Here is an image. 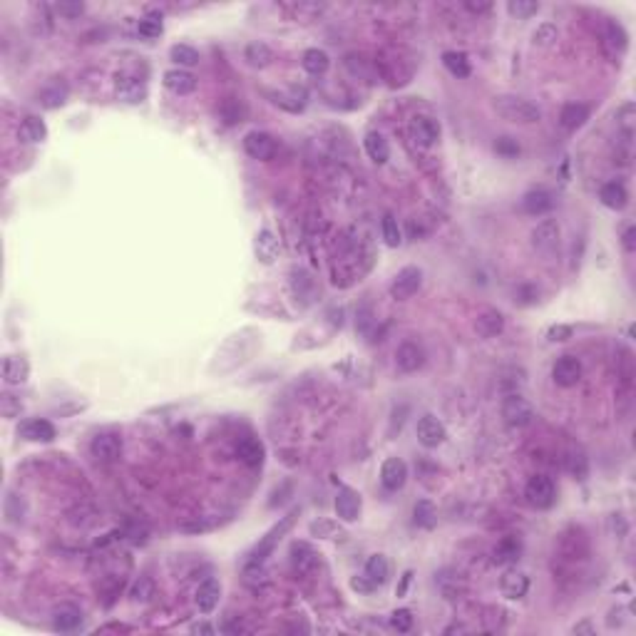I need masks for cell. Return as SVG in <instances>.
Returning <instances> with one entry per match:
<instances>
[{
    "mask_svg": "<svg viewBox=\"0 0 636 636\" xmlns=\"http://www.w3.org/2000/svg\"><path fill=\"white\" fill-rule=\"evenodd\" d=\"M494 112L499 115L507 122H517V124H534L542 120V110L534 102L524 97H517V95H497L492 100Z\"/></svg>",
    "mask_w": 636,
    "mask_h": 636,
    "instance_id": "6da1fadb",
    "label": "cell"
},
{
    "mask_svg": "<svg viewBox=\"0 0 636 636\" xmlns=\"http://www.w3.org/2000/svg\"><path fill=\"white\" fill-rule=\"evenodd\" d=\"M299 512H301V509L294 507L289 514H286V517H281L279 522H276L274 527H271L269 532H266L264 537L259 539V544H256L254 552H251V564H264L266 559L274 554V549L279 547V542L284 539V534L289 532L291 527H294V522H296V517H299Z\"/></svg>",
    "mask_w": 636,
    "mask_h": 636,
    "instance_id": "7a4b0ae2",
    "label": "cell"
},
{
    "mask_svg": "<svg viewBox=\"0 0 636 636\" xmlns=\"http://www.w3.org/2000/svg\"><path fill=\"white\" fill-rule=\"evenodd\" d=\"M524 497L532 507L537 509H549L557 499V487L547 475H534L524 487Z\"/></svg>",
    "mask_w": 636,
    "mask_h": 636,
    "instance_id": "3957f363",
    "label": "cell"
},
{
    "mask_svg": "<svg viewBox=\"0 0 636 636\" xmlns=\"http://www.w3.org/2000/svg\"><path fill=\"white\" fill-rule=\"evenodd\" d=\"M244 149L251 159L269 161L276 157V152H279V142H276L269 132H259V129H254V132H249L244 137Z\"/></svg>",
    "mask_w": 636,
    "mask_h": 636,
    "instance_id": "277c9868",
    "label": "cell"
},
{
    "mask_svg": "<svg viewBox=\"0 0 636 636\" xmlns=\"http://www.w3.org/2000/svg\"><path fill=\"white\" fill-rule=\"evenodd\" d=\"M502 418L509 423V425L524 428V425H529V423H532L534 410H532V406H529L527 398H522V396H517V393H512V396H507L502 401Z\"/></svg>",
    "mask_w": 636,
    "mask_h": 636,
    "instance_id": "5b68a950",
    "label": "cell"
},
{
    "mask_svg": "<svg viewBox=\"0 0 636 636\" xmlns=\"http://www.w3.org/2000/svg\"><path fill=\"white\" fill-rule=\"evenodd\" d=\"M423 284V274L418 266H406V269L398 271V276L393 279L391 284V296L398 301H406L410 299L413 294H418V289H420Z\"/></svg>",
    "mask_w": 636,
    "mask_h": 636,
    "instance_id": "8992f818",
    "label": "cell"
},
{
    "mask_svg": "<svg viewBox=\"0 0 636 636\" xmlns=\"http://www.w3.org/2000/svg\"><path fill=\"white\" fill-rule=\"evenodd\" d=\"M90 452L102 462H115L122 452V438L117 433H97L90 442Z\"/></svg>",
    "mask_w": 636,
    "mask_h": 636,
    "instance_id": "52a82bcc",
    "label": "cell"
},
{
    "mask_svg": "<svg viewBox=\"0 0 636 636\" xmlns=\"http://www.w3.org/2000/svg\"><path fill=\"white\" fill-rule=\"evenodd\" d=\"M415 435H418V442H420L423 447H438V445L445 442L447 430L435 415H423L420 420H418V425H415Z\"/></svg>",
    "mask_w": 636,
    "mask_h": 636,
    "instance_id": "ba28073f",
    "label": "cell"
},
{
    "mask_svg": "<svg viewBox=\"0 0 636 636\" xmlns=\"http://www.w3.org/2000/svg\"><path fill=\"white\" fill-rule=\"evenodd\" d=\"M559 234H562V229H559L557 219H542L532 229V246L542 254H549V251L557 249Z\"/></svg>",
    "mask_w": 636,
    "mask_h": 636,
    "instance_id": "9c48e42d",
    "label": "cell"
},
{
    "mask_svg": "<svg viewBox=\"0 0 636 636\" xmlns=\"http://www.w3.org/2000/svg\"><path fill=\"white\" fill-rule=\"evenodd\" d=\"M423 363H425V351H423V346H418L415 341H406L398 346L396 351V366L401 373H415L423 368Z\"/></svg>",
    "mask_w": 636,
    "mask_h": 636,
    "instance_id": "30bf717a",
    "label": "cell"
},
{
    "mask_svg": "<svg viewBox=\"0 0 636 636\" xmlns=\"http://www.w3.org/2000/svg\"><path fill=\"white\" fill-rule=\"evenodd\" d=\"M552 378H554V383L562 388L577 386L579 378H582V363H579V358H574V356L557 358V363L552 366Z\"/></svg>",
    "mask_w": 636,
    "mask_h": 636,
    "instance_id": "8fae6325",
    "label": "cell"
},
{
    "mask_svg": "<svg viewBox=\"0 0 636 636\" xmlns=\"http://www.w3.org/2000/svg\"><path fill=\"white\" fill-rule=\"evenodd\" d=\"M18 435L30 442H53L55 435H58V430H55L53 423L45 420V418H30V420H25L23 425L18 428Z\"/></svg>",
    "mask_w": 636,
    "mask_h": 636,
    "instance_id": "7c38bea8",
    "label": "cell"
},
{
    "mask_svg": "<svg viewBox=\"0 0 636 636\" xmlns=\"http://www.w3.org/2000/svg\"><path fill=\"white\" fill-rule=\"evenodd\" d=\"M408 479V465L401 460V457H388L386 462H383L381 467V482L386 489H391V492H398V489L406 484Z\"/></svg>",
    "mask_w": 636,
    "mask_h": 636,
    "instance_id": "4fadbf2b",
    "label": "cell"
},
{
    "mask_svg": "<svg viewBox=\"0 0 636 636\" xmlns=\"http://www.w3.org/2000/svg\"><path fill=\"white\" fill-rule=\"evenodd\" d=\"M336 514L343 522H356L361 514V494L351 487H341L336 494Z\"/></svg>",
    "mask_w": 636,
    "mask_h": 636,
    "instance_id": "5bb4252c",
    "label": "cell"
},
{
    "mask_svg": "<svg viewBox=\"0 0 636 636\" xmlns=\"http://www.w3.org/2000/svg\"><path fill=\"white\" fill-rule=\"evenodd\" d=\"M115 95H117V100H122V102H127V105H139L144 97H147V85L137 78H117V83H115Z\"/></svg>",
    "mask_w": 636,
    "mask_h": 636,
    "instance_id": "9a60e30c",
    "label": "cell"
},
{
    "mask_svg": "<svg viewBox=\"0 0 636 636\" xmlns=\"http://www.w3.org/2000/svg\"><path fill=\"white\" fill-rule=\"evenodd\" d=\"M68 97H70L68 83H63V80H53V83L45 85V88L40 90L38 102L43 105L45 110H55V107H63V105L68 102Z\"/></svg>",
    "mask_w": 636,
    "mask_h": 636,
    "instance_id": "2e32d148",
    "label": "cell"
},
{
    "mask_svg": "<svg viewBox=\"0 0 636 636\" xmlns=\"http://www.w3.org/2000/svg\"><path fill=\"white\" fill-rule=\"evenodd\" d=\"M554 206V196L547 189H532L522 196V209L529 216H542Z\"/></svg>",
    "mask_w": 636,
    "mask_h": 636,
    "instance_id": "e0dca14e",
    "label": "cell"
},
{
    "mask_svg": "<svg viewBox=\"0 0 636 636\" xmlns=\"http://www.w3.org/2000/svg\"><path fill=\"white\" fill-rule=\"evenodd\" d=\"M219 597H221V584L216 582V579H206V582L199 584V589H196V609H199L201 614H209L216 609V604H219Z\"/></svg>",
    "mask_w": 636,
    "mask_h": 636,
    "instance_id": "ac0fdd59",
    "label": "cell"
},
{
    "mask_svg": "<svg viewBox=\"0 0 636 636\" xmlns=\"http://www.w3.org/2000/svg\"><path fill=\"white\" fill-rule=\"evenodd\" d=\"M499 589L507 599H522L529 589V579L527 574H522L519 569H509V572L502 574L499 579Z\"/></svg>",
    "mask_w": 636,
    "mask_h": 636,
    "instance_id": "d6986e66",
    "label": "cell"
},
{
    "mask_svg": "<svg viewBox=\"0 0 636 636\" xmlns=\"http://www.w3.org/2000/svg\"><path fill=\"white\" fill-rule=\"evenodd\" d=\"M475 331L482 338H494L504 331V316L497 309H484L482 314L475 318Z\"/></svg>",
    "mask_w": 636,
    "mask_h": 636,
    "instance_id": "ffe728a7",
    "label": "cell"
},
{
    "mask_svg": "<svg viewBox=\"0 0 636 636\" xmlns=\"http://www.w3.org/2000/svg\"><path fill=\"white\" fill-rule=\"evenodd\" d=\"M164 85L174 95H191L196 90V78L191 73H186V70L174 68L164 73Z\"/></svg>",
    "mask_w": 636,
    "mask_h": 636,
    "instance_id": "44dd1931",
    "label": "cell"
},
{
    "mask_svg": "<svg viewBox=\"0 0 636 636\" xmlns=\"http://www.w3.org/2000/svg\"><path fill=\"white\" fill-rule=\"evenodd\" d=\"M410 134L415 142L425 144V147H430V144L438 142V137H440V124L435 122V120L430 117H415L410 124Z\"/></svg>",
    "mask_w": 636,
    "mask_h": 636,
    "instance_id": "7402d4cb",
    "label": "cell"
},
{
    "mask_svg": "<svg viewBox=\"0 0 636 636\" xmlns=\"http://www.w3.org/2000/svg\"><path fill=\"white\" fill-rule=\"evenodd\" d=\"M83 624V612L78 607H70V604H63L53 612V627L58 632H75V629Z\"/></svg>",
    "mask_w": 636,
    "mask_h": 636,
    "instance_id": "603a6c76",
    "label": "cell"
},
{
    "mask_svg": "<svg viewBox=\"0 0 636 636\" xmlns=\"http://www.w3.org/2000/svg\"><path fill=\"white\" fill-rule=\"evenodd\" d=\"M589 115H592V110H589L584 102H569V105H564L562 112H559V122H562V127H567V129H579L589 120Z\"/></svg>",
    "mask_w": 636,
    "mask_h": 636,
    "instance_id": "cb8c5ba5",
    "label": "cell"
},
{
    "mask_svg": "<svg viewBox=\"0 0 636 636\" xmlns=\"http://www.w3.org/2000/svg\"><path fill=\"white\" fill-rule=\"evenodd\" d=\"M291 562H294L296 572L306 574L318 564V554L314 552V547L306 542H294L291 544Z\"/></svg>",
    "mask_w": 636,
    "mask_h": 636,
    "instance_id": "d4e9b609",
    "label": "cell"
},
{
    "mask_svg": "<svg viewBox=\"0 0 636 636\" xmlns=\"http://www.w3.org/2000/svg\"><path fill=\"white\" fill-rule=\"evenodd\" d=\"M599 199H602L604 206L619 211L629 204V191L624 189V184H619V181H607V184L599 189Z\"/></svg>",
    "mask_w": 636,
    "mask_h": 636,
    "instance_id": "484cf974",
    "label": "cell"
},
{
    "mask_svg": "<svg viewBox=\"0 0 636 636\" xmlns=\"http://www.w3.org/2000/svg\"><path fill=\"white\" fill-rule=\"evenodd\" d=\"M363 147H366V154L376 164H386L388 157H391V144H388V139L381 132H368L366 139H363Z\"/></svg>",
    "mask_w": 636,
    "mask_h": 636,
    "instance_id": "4316f807",
    "label": "cell"
},
{
    "mask_svg": "<svg viewBox=\"0 0 636 636\" xmlns=\"http://www.w3.org/2000/svg\"><path fill=\"white\" fill-rule=\"evenodd\" d=\"M28 373H30V368H28V361H25V358L8 356L3 361V378L8 386H20V383H25L28 381Z\"/></svg>",
    "mask_w": 636,
    "mask_h": 636,
    "instance_id": "83f0119b",
    "label": "cell"
},
{
    "mask_svg": "<svg viewBox=\"0 0 636 636\" xmlns=\"http://www.w3.org/2000/svg\"><path fill=\"white\" fill-rule=\"evenodd\" d=\"M236 452H239L241 462H244V465H249V467H261V462H264V455H266L264 445H261L256 438H244V440L236 445Z\"/></svg>",
    "mask_w": 636,
    "mask_h": 636,
    "instance_id": "f1b7e54d",
    "label": "cell"
},
{
    "mask_svg": "<svg viewBox=\"0 0 636 636\" xmlns=\"http://www.w3.org/2000/svg\"><path fill=\"white\" fill-rule=\"evenodd\" d=\"M279 251H281L279 239H276L271 231L264 229L259 236H256V256H259L264 264H274V261L279 259Z\"/></svg>",
    "mask_w": 636,
    "mask_h": 636,
    "instance_id": "f546056e",
    "label": "cell"
},
{
    "mask_svg": "<svg viewBox=\"0 0 636 636\" xmlns=\"http://www.w3.org/2000/svg\"><path fill=\"white\" fill-rule=\"evenodd\" d=\"M301 63H304L306 73L314 75V78H321V75H326L328 68H331V58H328V55L323 53V50H318V48L306 50L304 60H301Z\"/></svg>",
    "mask_w": 636,
    "mask_h": 636,
    "instance_id": "4dcf8cb0",
    "label": "cell"
},
{
    "mask_svg": "<svg viewBox=\"0 0 636 636\" xmlns=\"http://www.w3.org/2000/svg\"><path fill=\"white\" fill-rule=\"evenodd\" d=\"M366 577L371 579L376 587H381V584L388 582V577H391V564H388V559L383 557V554H373V557H368Z\"/></svg>",
    "mask_w": 636,
    "mask_h": 636,
    "instance_id": "1f68e13d",
    "label": "cell"
},
{
    "mask_svg": "<svg viewBox=\"0 0 636 636\" xmlns=\"http://www.w3.org/2000/svg\"><path fill=\"white\" fill-rule=\"evenodd\" d=\"M244 60L251 65V68H266V65H271V60H274V53H271V48L266 43H249L244 50Z\"/></svg>",
    "mask_w": 636,
    "mask_h": 636,
    "instance_id": "d6a6232c",
    "label": "cell"
},
{
    "mask_svg": "<svg viewBox=\"0 0 636 636\" xmlns=\"http://www.w3.org/2000/svg\"><path fill=\"white\" fill-rule=\"evenodd\" d=\"M20 137H23L25 142H43V139L48 137V127H45V122L40 117L30 115V117H25L23 124H20Z\"/></svg>",
    "mask_w": 636,
    "mask_h": 636,
    "instance_id": "836d02e7",
    "label": "cell"
},
{
    "mask_svg": "<svg viewBox=\"0 0 636 636\" xmlns=\"http://www.w3.org/2000/svg\"><path fill=\"white\" fill-rule=\"evenodd\" d=\"M442 65L447 68V73L455 75V78H467L470 75V60H467L465 53H457V50H447L442 55Z\"/></svg>",
    "mask_w": 636,
    "mask_h": 636,
    "instance_id": "e575fe53",
    "label": "cell"
},
{
    "mask_svg": "<svg viewBox=\"0 0 636 636\" xmlns=\"http://www.w3.org/2000/svg\"><path fill=\"white\" fill-rule=\"evenodd\" d=\"M169 58L174 60L176 65H181V68H191V65L199 63V53H196L191 45H171Z\"/></svg>",
    "mask_w": 636,
    "mask_h": 636,
    "instance_id": "d590c367",
    "label": "cell"
},
{
    "mask_svg": "<svg viewBox=\"0 0 636 636\" xmlns=\"http://www.w3.org/2000/svg\"><path fill=\"white\" fill-rule=\"evenodd\" d=\"M152 597H154V582H152V577L142 574V577H139L137 582L132 584V589H129V599H132V602H149Z\"/></svg>",
    "mask_w": 636,
    "mask_h": 636,
    "instance_id": "8d00e7d4",
    "label": "cell"
},
{
    "mask_svg": "<svg viewBox=\"0 0 636 636\" xmlns=\"http://www.w3.org/2000/svg\"><path fill=\"white\" fill-rule=\"evenodd\" d=\"M413 519H415L418 527L430 529L433 524H435V507H433V502L420 499V502L415 504V509H413Z\"/></svg>",
    "mask_w": 636,
    "mask_h": 636,
    "instance_id": "74e56055",
    "label": "cell"
},
{
    "mask_svg": "<svg viewBox=\"0 0 636 636\" xmlns=\"http://www.w3.org/2000/svg\"><path fill=\"white\" fill-rule=\"evenodd\" d=\"M517 554H519V542L514 537H507L497 544V549H494V562L507 564V562H512V559H517Z\"/></svg>",
    "mask_w": 636,
    "mask_h": 636,
    "instance_id": "f35d334b",
    "label": "cell"
},
{
    "mask_svg": "<svg viewBox=\"0 0 636 636\" xmlns=\"http://www.w3.org/2000/svg\"><path fill=\"white\" fill-rule=\"evenodd\" d=\"M161 33H164V23H161L159 13H147L139 20V35H144V38H159Z\"/></svg>",
    "mask_w": 636,
    "mask_h": 636,
    "instance_id": "ab89813d",
    "label": "cell"
},
{
    "mask_svg": "<svg viewBox=\"0 0 636 636\" xmlns=\"http://www.w3.org/2000/svg\"><path fill=\"white\" fill-rule=\"evenodd\" d=\"M557 38H559V30H557V25L554 23L537 25V30H534V35H532L534 45H539V48H549V45L557 43Z\"/></svg>",
    "mask_w": 636,
    "mask_h": 636,
    "instance_id": "60d3db41",
    "label": "cell"
},
{
    "mask_svg": "<svg viewBox=\"0 0 636 636\" xmlns=\"http://www.w3.org/2000/svg\"><path fill=\"white\" fill-rule=\"evenodd\" d=\"M507 10H509V15H514V18L527 20L539 13V3H534V0H509Z\"/></svg>",
    "mask_w": 636,
    "mask_h": 636,
    "instance_id": "b9f144b4",
    "label": "cell"
},
{
    "mask_svg": "<svg viewBox=\"0 0 636 636\" xmlns=\"http://www.w3.org/2000/svg\"><path fill=\"white\" fill-rule=\"evenodd\" d=\"M383 239H386V244L393 246V249H396V246H401V241H403L401 226H398V221H396V216H393V214L383 216Z\"/></svg>",
    "mask_w": 636,
    "mask_h": 636,
    "instance_id": "7bdbcfd3",
    "label": "cell"
},
{
    "mask_svg": "<svg viewBox=\"0 0 636 636\" xmlns=\"http://www.w3.org/2000/svg\"><path fill=\"white\" fill-rule=\"evenodd\" d=\"M311 534H316V537H323V539H341L343 537V529L338 527L336 522H331V519H318V522L311 524Z\"/></svg>",
    "mask_w": 636,
    "mask_h": 636,
    "instance_id": "ee69618b",
    "label": "cell"
},
{
    "mask_svg": "<svg viewBox=\"0 0 636 636\" xmlns=\"http://www.w3.org/2000/svg\"><path fill=\"white\" fill-rule=\"evenodd\" d=\"M627 33H624V28L619 23H607V45L614 50H619V53H624L627 50Z\"/></svg>",
    "mask_w": 636,
    "mask_h": 636,
    "instance_id": "f6af8a7d",
    "label": "cell"
},
{
    "mask_svg": "<svg viewBox=\"0 0 636 636\" xmlns=\"http://www.w3.org/2000/svg\"><path fill=\"white\" fill-rule=\"evenodd\" d=\"M391 627L396 629V632H410L413 629V612L410 609H396V612L391 614Z\"/></svg>",
    "mask_w": 636,
    "mask_h": 636,
    "instance_id": "bcb514c9",
    "label": "cell"
},
{
    "mask_svg": "<svg viewBox=\"0 0 636 636\" xmlns=\"http://www.w3.org/2000/svg\"><path fill=\"white\" fill-rule=\"evenodd\" d=\"M494 152H497L499 157H504V159L517 157V154H519V144H517V139H512V137H499L497 142H494Z\"/></svg>",
    "mask_w": 636,
    "mask_h": 636,
    "instance_id": "7dc6e473",
    "label": "cell"
},
{
    "mask_svg": "<svg viewBox=\"0 0 636 636\" xmlns=\"http://www.w3.org/2000/svg\"><path fill=\"white\" fill-rule=\"evenodd\" d=\"M214 527H216V522H211V519H206V517H194L191 522H179L181 532H189V534L209 532V529H214Z\"/></svg>",
    "mask_w": 636,
    "mask_h": 636,
    "instance_id": "c3c4849f",
    "label": "cell"
},
{
    "mask_svg": "<svg viewBox=\"0 0 636 636\" xmlns=\"http://www.w3.org/2000/svg\"><path fill=\"white\" fill-rule=\"evenodd\" d=\"M567 467H569V472H572V475L577 477V479L587 477V457H584L582 452H574V455H569Z\"/></svg>",
    "mask_w": 636,
    "mask_h": 636,
    "instance_id": "681fc988",
    "label": "cell"
},
{
    "mask_svg": "<svg viewBox=\"0 0 636 636\" xmlns=\"http://www.w3.org/2000/svg\"><path fill=\"white\" fill-rule=\"evenodd\" d=\"M572 333H574V328L572 326H564V323H557V326H552L547 331V338L552 343H562V341H569V338H572Z\"/></svg>",
    "mask_w": 636,
    "mask_h": 636,
    "instance_id": "f907efd6",
    "label": "cell"
},
{
    "mask_svg": "<svg viewBox=\"0 0 636 636\" xmlns=\"http://www.w3.org/2000/svg\"><path fill=\"white\" fill-rule=\"evenodd\" d=\"M617 120H619V124L627 129V134H632V127H634V102L624 105V107L617 112Z\"/></svg>",
    "mask_w": 636,
    "mask_h": 636,
    "instance_id": "816d5d0a",
    "label": "cell"
},
{
    "mask_svg": "<svg viewBox=\"0 0 636 636\" xmlns=\"http://www.w3.org/2000/svg\"><path fill=\"white\" fill-rule=\"evenodd\" d=\"M85 10L83 3H58V13L65 15V18H80Z\"/></svg>",
    "mask_w": 636,
    "mask_h": 636,
    "instance_id": "f5cc1de1",
    "label": "cell"
},
{
    "mask_svg": "<svg viewBox=\"0 0 636 636\" xmlns=\"http://www.w3.org/2000/svg\"><path fill=\"white\" fill-rule=\"evenodd\" d=\"M3 415L5 418L20 415V401H15L13 396H3Z\"/></svg>",
    "mask_w": 636,
    "mask_h": 636,
    "instance_id": "db71d44e",
    "label": "cell"
},
{
    "mask_svg": "<svg viewBox=\"0 0 636 636\" xmlns=\"http://www.w3.org/2000/svg\"><path fill=\"white\" fill-rule=\"evenodd\" d=\"M351 587L356 589V592H361V594H371L373 589H376V584H373L371 579H368L366 574H363V577L353 579V582H351Z\"/></svg>",
    "mask_w": 636,
    "mask_h": 636,
    "instance_id": "11a10c76",
    "label": "cell"
},
{
    "mask_svg": "<svg viewBox=\"0 0 636 636\" xmlns=\"http://www.w3.org/2000/svg\"><path fill=\"white\" fill-rule=\"evenodd\" d=\"M465 8L470 10V13H489V8H492V3H475V0H467Z\"/></svg>",
    "mask_w": 636,
    "mask_h": 636,
    "instance_id": "9f6ffc18",
    "label": "cell"
},
{
    "mask_svg": "<svg viewBox=\"0 0 636 636\" xmlns=\"http://www.w3.org/2000/svg\"><path fill=\"white\" fill-rule=\"evenodd\" d=\"M634 239H636V229H634V226H629V229L624 231V249L634 251L636 249V241Z\"/></svg>",
    "mask_w": 636,
    "mask_h": 636,
    "instance_id": "6f0895ef",
    "label": "cell"
},
{
    "mask_svg": "<svg viewBox=\"0 0 636 636\" xmlns=\"http://www.w3.org/2000/svg\"><path fill=\"white\" fill-rule=\"evenodd\" d=\"M191 634H214V627H209V624H194Z\"/></svg>",
    "mask_w": 636,
    "mask_h": 636,
    "instance_id": "680465c9",
    "label": "cell"
},
{
    "mask_svg": "<svg viewBox=\"0 0 636 636\" xmlns=\"http://www.w3.org/2000/svg\"><path fill=\"white\" fill-rule=\"evenodd\" d=\"M100 632H129L127 627H122V624H110V627L100 629Z\"/></svg>",
    "mask_w": 636,
    "mask_h": 636,
    "instance_id": "91938a15",
    "label": "cell"
},
{
    "mask_svg": "<svg viewBox=\"0 0 636 636\" xmlns=\"http://www.w3.org/2000/svg\"><path fill=\"white\" fill-rule=\"evenodd\" d=\"M579 632L592 634V627H589V622H584V624H579V627H574V634H579Z\"/></svg>",
    "mask_w": 636,
    "mask_h": 636,
    "instance_id": "94428289",
    "label": "cell"
}]
</instances>
